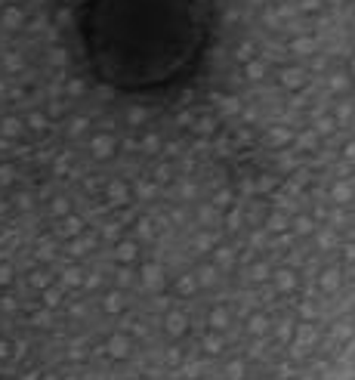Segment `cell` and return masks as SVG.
Segmentation results:
<instances>
[{"label":"cell","instance_id":"cell-1","mask_svg":"<svg viewBox=\"0 0 355 380\" xmlns=\"http://www.w3.org/2000/svg\"><path fill=\"white\" fill-rule=\"evenodd\" d=\"M192 13L185 0H96L87 47L114 81H158L189 53Z\"/></svg>","mask_w":355,"mask_h":380}]
</instances>
